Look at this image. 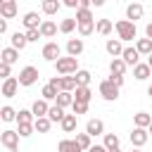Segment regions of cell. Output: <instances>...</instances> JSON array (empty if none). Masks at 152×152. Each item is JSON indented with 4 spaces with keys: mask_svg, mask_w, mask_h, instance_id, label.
<instances>
[{
    "mask_svg": "<svg viewBox=\"0 0 152 152\" xmlns=\"http://www.w3.org/2000/svg\"><path fill=\"white\" fill-rule=\"evenodd\" d=\"M147 95H150V97H152V83H150V86H147Z\"/></svg>",
    "mask_w": 152,
    "mask_h": 152,
    "instance_id": "52",
    "label": "cell"
},
{
    "mask_svg": "<svg viewBox=\"0 0 152 152\" xmlns=\"http://www.w3.org/2000/svg\"><path fill=\"white\" fill-rule=\"evenodd\" d=\"M109 74H112V76H124V74H126V64H124L121 57H114V59L109 62Z\"/></svg>",
    "mask_w": 152,
    "mask_h": 152,
    "instance_id": "21",
    "label": "cell"
},
{
    "mask_svg": "<svg viewBox=\"0 0 152 152\" xmlns=\"http://www.w3.org/2000/svg\"><path fill=\"white\" fill-rule=\"evenodd\" d=\"M112 152H121V150H112Z\"/></svg>",
    "mask_w": 152,
    "mask_h": 152,
    "instance_id": "54",
    "label": "cell"
},
{
    "mask_svg": "<svg viewBox=\"0 0 152 152\" xmlns=\"http://www.w3.org/2000/svg\"><path fill=\"white\" fill-rule=\"evenodd\" d=\"M76 24H86V21H95V17H93V12L90 10H76Z\"/></svg>",
    "mask_w": 152,
    "mask_h": 152,
    "instance_id": "36",
    "label": "cell"
},
{
    "mask_svg": "<svg viewBox=\"0 0 152 152\" xmlns=\"http://www.w3.org/2000/svg\"><path fill=\"white\" fill-rule=\"evenodd\" d=\"M76 28H78V33H81L83 38H88V36H93V33H95V21H86V24H76Z\"/></svg>",
    "mask_w": 152,
    "mask_h": 152,
    "instance_id": "38",
    "label": "cell"
},
{
    "mask_svg": "<svg viewBox=\"0 0 152 152\" xmlns=\"http://www.w3.org/2000/svg\"><path fill=\"white\" fill-rule=\"evenodd\" d=\"M64 7H71V10H78V0H64Z\"/></svg>",
    "mask_w": 152,
    "mask_h": 152,
    "instance_id": "47",
    "label": "cell"
},
{
    "mask_svg": "<svg viewBox=\"0 0 152 152\" xmlns=\"http://www.w3.org/2000/svg\"><path fill=\"white\" fill-rule=\"evenodd\" d=\"M76 121H78V116H74V114H64V119L59 121V126H62L64 133H74V131H76Z\"/></svg>",
    "mask_w": 152,
    "mask_h": 152,
    "instance_id": "23",
    "label": "cell"
},
{
    "mask_svg": "<svg viewBox=\"0 0 152 152\" xmlns=\"http://www.w3.org/2000/svg\"><path fill=\"white\" fill-rule=\"evenodd\" d=\"M5 31H7V21H5V19H2V17H0V36H2V33H5Z\"/></svg>",
    "mask_w": 152,
    "mask_h": 152,
    "instance_id": "49",
    "label": "cell"
},
{
    "mask_svg": "<svg viewBox=\"0 0 152 152\" xmlns=\"http://www.w3.org/2000/svg\"><path fill=\"white\" fill-rule=\"evenodd\" d=\"M57 152H83V150L76 145L74 138H64V140L57 142Z\"/></svg>",
    "mask_w": 152,
    "mask_h": 152,
    "instance_id": "17",
    "label": "cell"
},
{
    "mask_svg": "<svg viewBox=\"0 0 152 152\" xmlns=\"http://www.w3.org/2000/svg\"><path fill=\"white\" fill-rule=\"evenodd\" d=\"M17 135H19V138H28V135H33V124H19Z\"/></svg>",
    "mask_w": 152,
    "mask_h": 152,
    "instance_id": "42",
    "label": "cell"
},
{
    "mask_svg": "<svg viewBox=\"0 0 152 152\" xmlns=\"http://www.w3.org/2000/svg\"><path fill=\"white\" fill-rule=\"evenodd\" d=\"M17 59H19V52H17L14 48H5V50L0 52V62H2V64H7V66H12Z\"/></svg>",
    "mask_w": 152,
    "mask_h": 152,
    "instance_id": "18",
    "label": "cell"
},
{
    "mask_svg": "<svg viewBox=\"0 0 152 152\" xmlns=\"http://www.w3.org/2000/svg\"><path fill=\"white\" fill-rule=\"evenodd\" d=\"M10 76H12V69H10L7 64H2V62H0V78L5 81V78H10Z\"/></svg>",
    "mask_w": 152,
    "mask_h": 152,
    "instance_id": "45",
    "label": "cell"
},
{
    "mask_svg": "<svg viewBox=\"0 0 152 152\" xmlns=\"http://www.w3.org/2000/svg\"><path fill=\"white\" fill-rule=\"evenodd\" d=\"M102 147H104L107 152L119 150V135H116V133H104V142H102Z\"/></svg>",
    "mask_w": 152,
    "mask_h": 152,
    "instance_id": "29",
    "label": "cell"
},
{
    "mask_svg": "<svg viewBox=\"0 0 152 152\" xmlns=\"http://www.w3.org/2000/svg\"><path fill=\"white\" fill-rule=\"evenodd\" d=\"M50 119L48 116H40V119H33V131H38V133H48L50 131Z\"/></svg>",
    "mask_w": 152,
    "mask_h": 152,
    "instance_id": "35",
    "label": "cell"
},
{
    "mask_svg": "<svg viewBox=\"0 0 152 152\" xmlns=\"http://www.w3.org/2000/svg\"><path fill=\"white\" fill-rule=\"evenodd\" d=\"M95 31H97L100 36H109V33L114 31V24H112V19H97V24H95Z\"/></svg>",
    "mask_w": 152,
    "mask_h": 152,
    "instance_id": "25",
    "label": "cell"
},
{
    "mask_svg": "<svg viewBox=\"0 0 152 152\" xmlns=\"http://www.w3.org/2000/svg\"><path fill=\"white\" fill-rule=\"evenodd\" d=\"M150 133H152V124H150V126H147V135H150Z\"/></svg>",
    "mask_w": 152,
    "mask_h": 152,
    "instance_id": "53",
    "label": "cell"
},
{
    "mask_svg": "<svg viewBox=\"0 0 152 152\" xmlns=\"http://www.w3.org/2000/svg\"><path fill=\"white\" fill-rule=\"evenodd\" d=\"M24 36H26V43H36V40L40 38V31H38V28H28Z\"/></svg>",
    "mask_w": 152,
    "mask_h": 152,
    "instance_id": "44",
    "label": "cell"
},
{
    "mask_svg": "<svg viewBox=\"0 0 152 152\" xmlns=\"http://www.w3.org/2000/svg\"><path fill=\"white\" fill-rule=\"evenodd\" d=\"M150 74H152V71H150V66H147L145 62H138V64L133 66V76H135L138 81H147Z\"/></svg>",
    "mask_w": 152,
    "mask_h": 152,
    "instance_id": "22",
    "label": "cell"
},
{
    "mask_svg": "<svg viewBox=\"0 0 152 152\" xmlns=\"http://www.w3.org/2000/svg\"><path fill=\"white\" fill-rule=\"evenodd\" d=\"M55 69H57V74H62V76H74V74L78 71V59H74V57H59V59L55 62Z\"/></svg>",
    "mask_w": 152,
    "mask_h": 152,
    "instance_id": "2",
    "label": "cell"
},
{
    "mask_svg": "<svg viewBox=\"0 0 152 152\" xmlns=\"http://www.w3.org/2000/svg\"><path fill=\"white\" fill-rule=\"evenodd\" d=\"M55 104L62 107V109H64V107H71V104H74V95H71V93H57Z\"/></svg>",
    "mask_w": 152,
    "mask_h": 152,
    "instance_id": "31",
    "label": "cell"
},
{
    "mask_svg": "<svg viewBox=\"0 0 152 152\" xmlns=\"http://www.w3.org/2000/svg\"><path fill=\"white\" fill-rule=\"evenodd\" d=\"M114 28H116V33H119V40H135V38H138L135 24H131V21H126V19H119V21L114 24Z\"/></svg>",
    "mask_w": 152,
    "mask_h": 152,
    "instance_id": "1",
    "label": "cell"
},
{
    "mask_svg": "<svg viewBox=\"0 0 152 152\" xmlns=\"http://www.w3.org/2000/svg\"><path fill=\"white\" fill-rule=\"evenodd\" d=\"M121 59H124V64H126V66H135V64L140 62V55L135 52V48H124Z\"/></svg>",
    "mask_w": 152,
    "mask_h": 152,
    "instance_id": "15",
    "label": "cell"
},
{
    "mask_svg": "<svg viewBox=\"0 0 152 152\" xmlns=\"http://www.w3.org/2000/svg\"><path fill=\"white\" fill-rule=\"evenodd\" d=\"M17 90H19V81H17V76H10V78H5V81L0 83V95H5V97H14Z\"/></svg>",
    "mask_w": 152,
    "mask_h": 152,
    "instance_id": "8",
    "label": "cell"
},
{
    "mask_svg": "<svg viewBox=\"0 0 152 152\" xmlns=\"http://www.w3.org/2000/svg\"><path fill=\"white\" fill-rule=\"evenodd\" d=\"M145 64H147V66H150V71H152V52L147 55V62H145Z\"/></svg>",
    "mask_w": 152,
    "mask_h": 152,
    "instance_id": "51",
    "label": "cell"
},
{
    "mask_svg": "<svg viewBox=\"0 0 152 152\" xmlns=\"http://www.w3.org/2000/svg\"><path fill=\"white\" fill-rule=\"evenodd\" d=\"M0 142H2L10 152H17V150H19V135H17V131H10V128L2 131V133H0Z\"/></svg>",
    "mask_w": 152,
    "mask_h": 152,
    "instance_id": "6",
    "label": "cell"
},
{
    "mask_svg": "<svg viewBox=\"0 0 152 152\" xmlns=\"http://www.w3.org/2000/svg\"><path fill=\"white\" fill-rule=\"evenodd\" d=\"M83 40L81 38H69L66 40V57H74V59H78V55L83 52Z\"/></svg>",
    "mask_w": 152,
    "mask_h": 152,
    "instance_id": "9",
    "label": "cell"
},
{
    "mask_svg": "<svg viewBox=\"0 0 152 152\" xmlns=\"http://www.w3.org/2000/svg\"><path fill=\"white\" fill-rule=\"evenodd\" d=\"M86 133H88L90 138L104 135V121H102V119H90V121L86 124Z\"/></svg>",
    "mask_w": 152,
    "mask_h": 152,
    "instance_id": "12",
    "label": "cell"
},
{
    "mask_svg": "<svg viewBox=\"0 0 152 152\" xmlns=\"http://www.w3.org/2000/svg\"><path fill=\"white\" fill-rule=\"evenodd\" d=\"M48 119H50V124H55V121L59 124V121L64 119V109H62V107H57V104H52V107L48 109Z\"/></svg>",
    "mask_w": 152,
    "mask_h": 152,
    "instance_id": "34",
    "label": "cell"
},
{
    "mask_svg": "<svg viewBox=\"0 0 152 152\" xmlns=\"http://www.w3.org/2000/svg\"><path fill=\"white\" fill-rule=\"evenodd\" d=\"M40 55H43V59H45V62H52V64H55V62L62 57V48H59L55 40H50V43H45V45H43Z\"/></svg>",
    "mask_w": 152,
    "mask_h": 152,
    "instance_id": "4",
    "label": "cell"
},
{
    "mask_svg": "<svg viewBox=\"0 0 152 152\" xmlns=\"http://www.w3.org/2000/svg\"><path fill=\"white\" fill-rule=\"evenodd\" d=\"M142 12H145V7H142L140 2H131V5L126 7V21L135 24V19H140V17H142Z\"/></svg>",
    "mask_w": 152,
    "mask_h": 152,
    "instance_id": "13",
    "label": "cell"
},
{
    "mask_svg": "<svg viewBox=\"0 0 152 152\" xmlns=\"http://www.w3.org/2000/svg\"><path fill=\"white\" fill-rule=\"evenodd\" d=\"M10 40H12V45H10V48H14L17 52H19V50H24V48L28 45V43H26V36H24V33H19V31H17V33H12V38H10Z\"/></svg>",
    "mask_w": 152,
    "mask_h": 152,
    "instance_id": "30",
    "label": "cell"
},
{
    "mask_svg": "<svg viewBox=\"0 0 152 152\" xmlns=\"http://www.w3.org/2000/svg\"><path fill=\"white\" fill-rule=\"evenodd\" d=\"M135 52L138 55H150L152 52V40L150 38H135Z\"/></svg>",
    "mask_w": 152,
    "mask_h": 152,
    "instance_id": "26",
    "label": "cell"
},
{
    "mask_svg": "<svg viewBox=\"0 0 152 152\" xmlns=\"http://www.w3.org/2000/svg\"><path fill=\"white\" fill-rule=\"evenodd\" d=\"M71 95H74V102H83V104H90L93 90H90V86H76V90H74Z\"/></svg>",
    "mask_w": 152,
    "mask_h": 152,
    "instance_id": "10",
    "label": "cell"
},
{
    "mask_svg": "<svg viewBox=\"0 0 152 152\" xmlns=\"http://www.w3.org/2000/svg\"><path fill=\"white\" fill-rule=\"evenodd\" d=\"M38 31H40V38H52L57 33V24L52 19H43L40 26H38Z\"/></svg>",
    "mask_w": 152,
    "mask_h": 152,
    "instance_id": "14",
    "label": "cell"
},
{
    "mask_svg": "<svg viewBox=\"0 0 152 152\" xmlns=\"http://www.w3.org/2000/svg\"><path fill=\"white\" fill-rule=\"evenodd\" d=\"M57 28H59L62 33H71V31L76 28V19H74V17H66V19H62V21H59V26H57Z\"/></svg>",
    "mask_w": 152,
    "mask_h": 152,
    "instance_id": "37",
    "label": "cell"
},
{
    "mask_svg": "<svg viewBox=\"0 0 152 152\" xmlns=\"http://www.w3.org/2000/svg\"><path fill=\"white\" fill-rule=\"evenodd\" d=\"M109 81H112L116 88H121V86H124V76H109Z\"/></svg>",
    "mask_w": 152,
    "mask_h": 152,
    "instance_id": "46",
    "label": "cell"
},
{
    "mask_svg": "<svg viewBox=\"0 0 152 152\" xmlns=\"http://www.w3.org/2000/svg\"><path fill=\"white\" fill-rule=\"evenodd\" d=\"M17 124H33L31 109H19V112H17Z\"/></svg>",
    "mask_w": 152,
    "mask_h": 152,
    "instance_id": "41",
    "label": "cell"
},
{
    "mask_svg": "<svg viewBox=\"0 0 152 152\" xmlns=\"http://www.w3.org/2000/svg\"><path fill=\"white\" fill-rule=\"evenodd\" d=\"M147 138H150V135H147L145 128H133V131H131V145H133V150H140V147L147 142Z\"/></svg>",
    "mask_w": 152,
    "mask_h": 152,
    "instance_id": "11",
    "label": "cell"
},
{
    "mask_svg": "<svg viewBox=\"0 0 152 152\" xmlns=\"http://www.w3.org/2000/svg\"><path fill=\"white\" fill-rule=\"evenodd\" d=\"M133 124H135V128H145V131H147V126L152 124V116H150L147 112H138V114L133 116Z\"/></svg>",
    "mask_w": 152,
    "mask_h": 152,
    "instance_id": "28",
    "label": "cell"
},
{
    "mask_svg": "<svg viewBox=\"0 0 152 152\" xmlns=\"http://www.w3.org/2000/svg\"><path fill=\"white\" fill-rule=\"evenodd\" d=\"M21 21H24L26 31H28V28H38V26H40V17H38V12H26Z\"/></svg>",
    "mask_w": 152,
    "mask_h": 152,
    "instance_id": "24",
    "label": "cell"
},
{
    "mask_svg": "<svg viewBox=\"0 0 152 152\" xmlns=\"http://www.w3.org/2000/svg\"><path fill=\"white\" fill-rule=\"evenodd\" d=\"M74 90H76L74 76H59V93H74Z\"/></svg>",
    "mask_w": 152,
    "mask_h": 152,
    "instance_id": "27",
    "label": "cell"
},
{
    "mask_svg": "<svg viewBox=\"0 0 152 152\" xmlns=\"http://www.w3.org/2000/svg\"><path fill=\"white\" fill-rule=\"evenodd\" d=\"M88 152H107V150H104L102 145H90V150H88Z\"/></svg>",
    "mask_w": 152,
    "mask_h": 152,
    "instance_id": "48",
    "label": "cell"
},
{
    "mask_svg": "<svg viewBox=\"0 0 152 152\" xmlns=\"http://www.w3.org/2000/svg\"><path fill=\"white\" fill-rule=\"evenodd\" d=\"M57 93H59L57 88H52L50 83H45V86H43V90H40V95H43L40 100H45V102H50V100H55V97H57Z\"/></svg>",
    "mask_w": 152,
    "mask_h": 152,
    "instance_id": "39",
    "label": "cell"
},
{
    "mask_svg": "<svg viewBox=\"0 0 152 152\" xmlns=\"http://www.w3.org/2000/svg\"><path fill=\"white\" fill-rule=\"evenodd\" d=\"M19 12V5L17 0H0V17L7 21V19H14Z\"/></svg>",
    "mask_w": 152,
    "mask_h": 152,
    "instance_id": "7",
    "label": "cell"
},
{
    "mask_svg": "<svg viewBox=\"0 0 152 152\" xmlns=\"http://www.w3.org/2000/svg\"><path fill=\"white\" fill-rule=\"evenodd\" d=\"M17 81H19V86H33L36 81H38V69L36 66H24L21 71H19V76H17Z\"/></svg>",
    "mask_w": 152,
    "mask_h": 152,
    "instance_id": "5",
    "label": "cell"
},
{
    "mask_svg": "<svg viewBox=\"0 0 152 152\" xmlns=\"http://www.w3.org/2000/svg\"><path fill=\"white\" fill-rule=\"evenodd\" d=\"M86 112H88V104H83V102H74V104H71V114H74V116L86 114Z\"/></svg>",
    "mask_w": 152,
    "mask_h": 152,
    "instance_id": "43",
    "label": "cell"
},
{
    "mask_svg": "<svg viewBox=\"0 0 152 152\" xmlns=\"http://www.w3.org/2000/svg\"><path fill=\"white\" fill-rule=\"evenodd\" d=\"M97 90H100L102 100H107V102H114V100L119 97V90H121V88H116V86H114L109 78H104V81H100V88H97Z\"/></svg>",
    "mask_w": 152,
    "mask_h": 152,
    "instance_id": "3",
    "label": "cell"
},
{
    "mask_svg": "<svg viewBox=\"0 0 152 152\" xmlns=\"http://www.w3.org/2000/svg\"><path fill=\"white\" fill-rule=\"evenodd\" d=\"M59 7H62V2H59V0H43V5H40L43 14H48V17L57 14V12H59Z\"/></svg>",
    "mask_w": 152,
    "mask_h": 152,
    "instance_id": "20",
    "label": "cell"
},
{
    "mask_svg": "<svg viewBox=\"0 0 152 152\" xmlns=\"http://www.w3.org/2000/svg\"><path fill=\"white\" fill-rule=\"evenodd\" d=\"M48 109H50V104L45 100H36L31 107V114H33V119H40V116H48Z\"/></svg>",
    "mask_w": 152,
    "mask_h": 152,
    "instance_id": "19",
    "label": "cell"
},
{
    "mask_svg": "<svg viewBox=\"0 0 152 152\" xmlns=\"http://www.w3.org/2000/svg\"><path fill=\"white\" fill-rule=\"evenodd\" d=\"M104 50H107L112 57H121V52H124V45H121V40H119V38H109V40L104 43Z\"/></svg>",
    "mask_w": 152,
    "mask_h": 152,
    "instance_id": "16",
    "label": "cell"
},
{
    "mask_svg": "<svg viewBox=\"0 0 152 152\" xmlns=\"http://www.w3.org/2000/svg\"><path fill=\"white\" fill-rule=\"evenodd\" d=\"M90 78H93V74H90V71H86V69H78V71L74 74L76 86H88V83H90Z\"/></svg>",
    "mask_w": 152,
    "mask_h": 152,
    "instance_id": "33",
    "label": "cell"
},
{
    "mask_svg": "<svg viewBox=\"0 0 152 152\" xmlns=\"http://www.w3.org/2000/svg\"><path fill=\"white\" fill-rule=\"evenodd\" d=\"M131 152H140V150H131Z\"/></svg>",
    "mask_w": 152,
    "mask_h": 152,
    "instance_id": "55",
    "label": "cell"
},
{
    "mask_svg": "<svg viewBox=\"0 0 152 152\" xmlns=\"http://www.w3.org/2000/svg\"><path fill=\"white\" fill-rule=\"evenodd\" d=\"M74 140H76V145H78L83 152H88V150H90V145H93V138H90L88 133H76V138H74Z\"/></svg>",
    "mask_w": 152,
    "mask_h": 152,
    "instance_id": "32",
    "label": "cell"
},
{
    "mask_svg": "<svg viewBox=\"0 0 152 152\" xmlns=\"http://www.w3.org/2000/svg\"><path fill=\"white\" fill-rule=\"evenodd\" d=\"M145 38H150V40H152V24H147V26H145Z\"/></svg>",
    "mask_w": 152,
    "mask_h": 152,
    "instance_id": "50",
    "label": "cell"
},
{
    "mask_svg": "<svg viewBox=\"0 0 152 152\" xmlns=\"http://www.w3.org/2000/svg\"><path fill=\"white\" fill-rule=\"evenodd\" d=\"M0 119H2V121H17V109L10 107V104H5V107L0 109Z\"/></svg>",
    "mask_w": 152,
    "mask_h": 152,
    "instance_id": "40",
    "label": "cell"
}]
</instances>
